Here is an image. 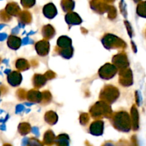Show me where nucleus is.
Returning a JSON list of instances; mask_svg holds the SVG:
<instances>
[{
  "label": "nucleus",
  "mask_w": 146,
  "mask_h": 146,
  "mask_svg": "<svg viewBox=\"0 0 146 146\" xmlns=\"http://www.w3.org/2000/svg\"><path fill=\"white\" fill-rule=\"evenodd\" d=\"M55 141V136L51 131L46 133L44 136V144L47 146H51L54 144Z\"/></svg>",
  "instance_id": "nucleus-2"
},
{
  "label": "nucleus",
  "mask_w": 146,
  "mask_h": 146,
  "mask_svg": "<svg viewBox=\"0 0 146 146\" xmlns=\"http://www.w3.org/2000/svg\"><path fill=\"white\" fill-rule=\"evenodd\" d=\"M3 146H12L11 145V144H9V143H5L3 145Z\"/></svg>",
  "instance_id": "nucleus-5"
},
{
  "label": "nucleus",
  "mask_w": 146,
  "mask_h": 146,
  "mask_svg": "<svg viewBox=\"0 0 146 146\" xmlns=\"http://www.w3.org/2000/svg\"><path fill=\"white\" fill-rule=\"evenodd\" d=\"M102 146H117V145H115V143H113L111 142V141H108V142L105 143H104Z\"/></svg>",
  "instance_id": "nucleus-4"
},
{
  "label": "nucleus",
  "mask_w": 146,
  "mask_h": 146,
  "mask_svg": "<svg viewBox=\"0 0 146 146\" xmlns=\"http://www.w3.org/2000/svg\"><path fill=\"white\" fill-rule=\"evenodd\" d=\"M69 138L65 134L58 135L54 141V144L56 146H69Z\"/></svg>",
  "instance_id": "nucleus-1"
},
{
  "label": "nucleus",
  "mask_w": 146,
  "mask_h": 146,
  "mask_svg": "<svg viewBox=\"0 0 146 146\" xmlns=\"http://www.w3.org/2000/svg\"><path fill=\"white\" fill-rule=\"evenodd\" d=\"M27 146H44V144L36 138H31L28 141Z\"/></svg>",
  "instance_id": "nucleus-3"
}]
</instances>
